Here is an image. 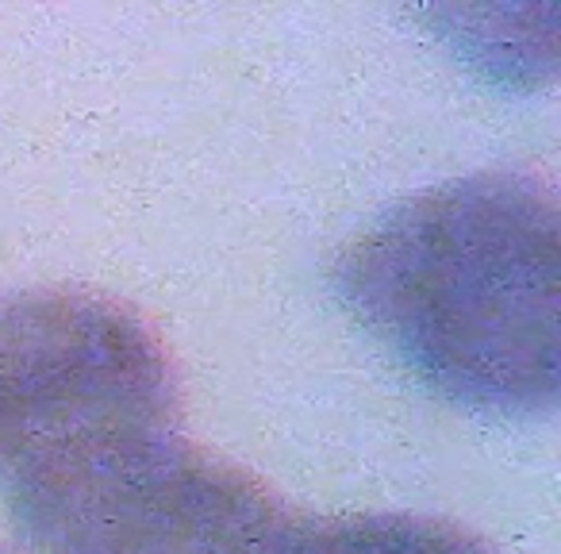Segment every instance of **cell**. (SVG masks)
<instances>
[{
	"label": "cell",
	"instance_id": "cell-1",
	"mask_svg": "<svg viewBox=\"0 0 561 554\" xmlns=\"http://www.w3.org/2000/svg\"><path fill=\"white\" fill-rule=\"evenodd\" d=\"M558 204L523 173H469L385 208L335 265L351 316L446 405L558 408Z\"/></svg>",
	"mask_w": 561,
	"mask_h": 554
},
{
	"label": "cell",
	"instance_id": "cell-2",
	"mask_svg": "<svg viewBox=\"0 0 561 554\" xmlns=\"http://www.w3.org/2000/svg\"><path fill=\"white\" fill-rule=\"evenodd\" d=\"M181 431L158 336L108 297L39 290L0 305V497L20 505Z\"/></svg>",
	"mask_w": 561,
	"mask_h": 554
},
{
	"label": "cell",
	"instance_id": "cell-3",
	"mask_svg": "<svg viewBox=\"0 0 561 554\" xmlns=\"http://www.w3.org/2000/svg\"><path fill=\"white\" fill-rule=\"evenodd\" d=\"M35 554H297L305 520L257 477L178 436L9 505Z\"/></svg>",
	"mask_w": 561,
	"mask_h": 554
},
{
	"label": "cell",
	"instance_id": "cell-4",
	"mask_svg": "<svg viewBox=\"0 0 561 554\" xmlns=\"http://www.w3.org/2000/svg\"><path fill=\"white\" fill-rule=\"evenodd\" d=\"M297 554H496L473 531L427 516L366 512L305 520Z\"/></svg>",
	"mask_w": 561,
	"mask_h": 554
},
{
	"label": "cell",
	"instance_id": "cell-5",
	"mask_svg": "<svg viewBox=\"0 0 561 554\" xmlns=\"http://www.w3.org/2000/svg\"><path fill=\"white\" fill-rule=\"evenodd\" d=\"M0 554H16V551H9V546H0Z\"/></svg>",
	"mask_w": 561,
	"mask_h": 554
}]
</instances>
